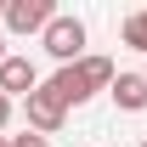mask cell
I'll use <instances>...</instances> for the list:
<instances>
[{
	"label": "cell",
	"mask_w": 147,
	"mask_h": 147,
	"mask_svg": "<svg viewBox=\"0 0 147 147\" xmlns=\"http://www.w3.org/2000/svg\"><path fill=\"white\" fill-rule=\"evenodd\" d=\"M113 79H119V74H113V62H108V57H85V62H68V68H57L45 85H51V91L62 96L68 108H79V102H91L96 91H113Z\"/></svg>",
	"instance_id": "obj_1"
},
{
	"label": "cell",
	"mask_w": 147,
	"mask_h": 147,
	"mask_svg": "<svg viewBox=\"0 0 147 147\" xmlns=\"http://www.w3.org/2000/svg\"><path fill=\"white\" fill-rule=\"evenodd\" d=\"M40 45H45L62 68H68V62H85V23L74 17V11H57V23L40 34Z\"/></svg>",
	"instance_id": "obj_2"
},
{
	"label": "cell",
	"mask_w": 147,
	"mask_h": 147,
	"mask_svg": "<svg viewBox=\"0 0 147 147\" xmlns=\"http://www.w3.org/2000/svg\"><path fill=\"white\" fill-rule=\"evenodd\" d=\"M23 113H28V130H40V136H57V130H62V119H68V102H62L51 85H40V91L23 102Z\"/></svg>",
	"instance_id": "obj_3"
},
{
	"label": "cell",
	"mask_w": 147,
	"mask_h": 147,
	"mask_svg": "<svg viewBox=\"0 0 147 147\" xmlns=\"http://www.w3.org/2000/svg\"><path fill=\"white\" fill-rule=\"evenodd\" d=\"M51 23H57L51 0H6V28L11 34H45Z\"/></svg>",
	"instance_id": "obj_4"
},
{
	"label": "cell",
	"mask_w": 147,
	"mask_h": 147,
	"mask_svg": "<svg viewBox=\"0 0 147 147\" xmlns=\"http://www.w3.org/2000/svg\"><path fill=\"white\" fill-rule=\"evenodd\" d=\"M40 91V74H34V62H28V57H6V62H0V96H11V102H28V96Z\"/></svg>",
	"instance_id": "obj_5"
},
{
	"label": "cell",
	"mask_w": 147,
	"mask_h": 147,
	"mask_svg": "<svg viewBox=\"0 0 147 147\" xmlns=\"http://www.w3.org/2000/svg\"><path fill=\"white\" fill-rule=\"evenodd\" d=\"M113 102L125 113H142L147 108V74H119V79H113Z\"/></svg>",
	"instance_id": "obj_6"
},
{
	"label": "cell",
	"mask_w": 147,
	"mask_h": 147,
	"mask_svg": "<svg viewBox=\"0 0 147 147\" xmlns=\"http://www.w3.org/2000/svg\"><path fill=\"white\" fill-rule=\"evenodd\" d=\"M125 45L147 51V11H130V17H125Z\"/></svg>",
	"instance_id": "obj_7"
},
{
	"label": "cell",
	"mask_w": 147,
	"mask_h": 147,
	"mask_svg": "<svg viewBox=\"0 0 147 147\" xmlns=\"http://www.w3.org/2000/svg\"><path fill=\"white\" fill-rule=\"evenodd\" d=\"M11 147H51V136H40V130H23V136H11Z\"/></svg>",
	"instance_id": "obj_8"
},
{
	"label": "cell",
	"mask_w": 147,
	"mask_h": 147,
	"mask_svg": "<svg viewBox=\"0 0 147 147\" xmlns=\"http://www.w3.org/2000/svg\"><path fill=\"white\" fill-rule=\"evenodd\" d=\"M11 125V96H0V130Z\"/></svg>",
	"instance_id": "obj_9"
},
{
	"label": "cell",
	"mask_w": 147,
	"mask_h": 147,
	"mask_svg": "<svg viewBox=\"0 0 147 147\" xmlns=\"http://www.w3.org/2000/svg\"><path fill=\"white\" fill-rule=\"evenodd\" d=\"M0 23H6V0H0Z\"/></svg>",
	"instance_id": "obj_10"
},
{
	"label": "cell",
	"mask_w": 147,
	"mask_h": 147,
	"mask_svg": "<svg viewBox=\"0 0 147 147\" xmlns=\"http://www.w3.org/2000/svg\"><path fill=\"white\" fill-rule=\"evenodd\" d=\"M0 62H6V40H0Z\"/></svg>",
	"instance_id": "obj_11"
},
{
	"label": "cell",
	"mask_w": 147,
	"mask_h": 147,
	"mask_svg": "<svg viewBox=\"0 0 147 147\" xmlns=\"http://www.w3.org/2000/svg\"><path fill=\"white\" fill-rule=\"evenodd\" d=\"M0 147H11V136H0Z\"/></svg>",
	"instance_id": "obj_12"
},
{
	"label": "cell",
	"mask_w": 147,
	"mask_h": 147,
	"mask_svg": "<svg viewBox=\"0 0 147 147\" xmlns=\"http://www.w3.org/2000/svg\"><path fill=\"white\" fill-rule=\"evenodd\" d=\"M142 147H147V136H142Z\"/></svg>",
	"instance_id": "obj_13"
},
{
	"label": "cell",
	"mask_w": 147,
	"mask_h": 147,
	"mask_svg": "<svg viewBox=\"0 0 147 147\" xmlns=\"http://www.w3.org/2000/svg\"><path fill=\"white\" fill-rule=\"evenodd\" d=\"M142 74H147V68H142Z\"/></svg>",
	"instance_id": "obj_14"
}]
</instances>
